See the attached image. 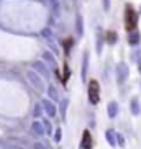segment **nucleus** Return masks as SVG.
<instances>
[{"label": "nucleus", "instance_id": "f257e3e1", "mask_svg": "<svg viewBox=\"0 0 141 149\" xmlns=\"http://www.w3.org/2000/svg\"><path fill=\"white\" fill-rule=\"evenodd\" d=\"M136 22H138L136 12L133 10L131 5H126V8H125V26H126V30H128V31L135 30V26H136Z\"/></svg>", "mask_w": 141, "mask_h": 149}, {"label": "nucleus", "instance_id": "f03ea898", "mask_svg": "<svg viewBox=\"0 0 141 149\" xmlns=\"http://www.w3.org/2000/svg\"><path fill=\"white\" fill-rule=\"evenodd\" d=\"M100 100V85L97 80H90L89 82V102L92 105H97Z\"/></svg>", "mask_w": 141, "mask_h": 149}, {"label": "nucleus", "instance_id": "7ed1b4c3", "mask_svg": "<svg viewBox=\"0 0 141 149\" xmlns=\"http://www.w3.org/2000/svg\"><path fill=\"white\" fill-rule=\"evenodd\" d=\"M27 77L28 80L31 82V85L36 88V90H40V92H44V82L41 79V75L36 72V70H28L27 72Z\"/></svg>", "mask_w": 141, "mask_h": 149}, {"label": "nucleus", "instance_id": "20e7f679", "mask_svg": "<svg viewBox=\"0 0 141 149\" xmlns=\"http://www.w3.org/2000/svg\"><path fill=\"white\" fill-rule=\"evenodd\" d=\"M128 74H130L128 66L125 64V62H120L118 66H117V82H118V84H125Z\"/></svg>", "mask_w": 141, "mask_h": 149}, {"label": "nucleus", "instance_id": "39448f33", "mask_svg": "<svg viewBox=\"0 0 141 149\" xmlns=\"http://www.w3.org/2000/svg\"><path fill=\"white\" fill-rule=\"evenodd\" d=\"M43 108H44V111L48 113V116H54L56 115V105H54L51 100H43Z\"/></svg>", "mask_w": 141, "mask_h": 149}, {"label": "nucleus", "instance_id": "423d86ee", "mask_svg": "<svg viewBox=\"0 0 141 149\" xmlns=\"http://www.w3.org/2000/svg\"><path fill=\"white\" fill-rule=\"evenodd\" d=\"M33 69H36V72H38V74H41V75H44V77H48V75H49L48 67L44 66L41 61H35V62H33Z\"/></svg>", "mask_w": 141, "mask_h": 149}, {"label": "nucleus", "instance_id": "0eeeda50", "mask_svg": "<svg viewBox=\"0 0 141 149\" xmlns=\"http://www.w3.org/2000/svg\"><path fill=\"white\" fill-rule=\"evenodd\" d=\"M31 131L35 133L36 136H44V133H46V130H44V125L40 121H35L33 125H31Z\"/></svg>", "mask_w": 141, "mask_h": 149}, {"label": "nucleus", "instance_id": "6e6552de", "mask_svg": "<svg viewBox=\"0 0 141 149\" xmlns=\"http://www.w3.org/2000/svg\"><path fill=\"white\" fill-rule=\"evenodd\" d=\"M90 148H92V138H90V133L84 131L82 143H80V149H90Z\"/></svg>", "mask_w": 141, "mask_h": 149}, {"label": "nucleus", "instance_id": "1a4fd4ad", "mask_svg": "<svg viewBox=\"0 0 141 149\" xmlns=\"http://www.w3.org/2000/svg\"><path fill=\"white\" fill-rule=\"evenodd\" d=\"M128 43L131 44V46H136V44L140 43V31H136V30L130 31V33H128Z\"/></svg>", "mask_w": 141, "mask_h": 149}, {"label": "nucleus", "instance_id": "9d476101", "mask_svg": "<svg viewBox=\"0 0 141 149\" xmlns=\"http://www.w3.org/2000/svg\"><path fill=\"white\" fill-rule=\"evenodd\" d=\"M75 30H77V35L79 36L84 35V20H82L80 15H77V18H75Z\"/></svg>", "mask_w": 141, "mask_h": 149}, {"label": "nucleus", "instance_id": "9b49d317", "mask_svg": "<svg viewBox=\"0 0 141 149\" xmlns=\"http://www.w3.org/2000/svg\"><path fill=\"white\" fill-rule=\"evenodd\" d=\"M117 113H118V103H117V102H110V103H108V116H110V118H115Z\"/></svg>", "mask_w": 141, "mask_h": 149}, {"label": "nucleus", "instance_id": "f8f14e48", "mask_svg": "<svg viewBox=\"0 0 141 149\" xmlns=\"http://www.w3.org/2000/svg\"><path fill=\"white\" fill-rule=\"evenodd\" d=\"M89 54L84 53V59H82V80L87 79V62H89Z\"/></svg>", "mask_w": 141, "mask_h": 149}, {"label": "nucleus", "instance_id": "ddd939ff", "mask_svg": "<svg viewBox=\"0 0 141 149\" xmlns=\"http://www.w3.org/2000/svg\"><path fill=\"white\" fill-rule=\"evenodd\" d=\"M107 141L110 143V146H117V134H115L112 130L107 131Z\"/></svg>", "mask_w": 141, "mask_h": 149}, {"label": "nucleus", "instance_id": "4468645a", "mask_svg": "<svg viewBox=\"0 0 141 149\" xmlns=\"http://www.w3.org/2000/svg\"><path fill=\"white\" fill-rule=\"evenodd\" d=\"M48 95L51 97L53 100H59V93H57V90H56L54 85H49V87H48Z\"/></svg>", "mask_w": 141, "mask_h": 149}, {"label": "nucleus", "instance_id": "2eb2a0df", "mask_svg": "<svg viewBox=\"0 0 141 149\" xmlns=\"http://www.w3.org/2000/svg\"><path fill=\"white\" fill-rule=\"evenodd\" d=\"M140 111H141L140 102L135 98V100H131V113H133V115H140Z\"/></svg>", "mask_w": 141, "mask_h": 149}, {"label": "nucleus", "instance_id": "dca6fc26", "mask_svg": "<svg viewBox=\"0 0 141 149\" xmlns=\"http://www.w3.org/2000/svg\"><path fill=\"white\" fill-rule=\"evenodd\" d=\"M41 108H43V105H41V103H36V105H35V111H33V113H35L36 118H40L41 113H43V110H41Z\"/></svg>", "mask_w": 141, "mask_h": 149}, {"label": "nucleus", "instance_id": "f3484780", "mask_svg": "<svg viewBox=\"0 0 141 149\" xmlns=\"http://www.w3.org/2000/svg\"><path fill=\"white\" fill-rule=\"evenodd\" d=\"M43 57H44V61L51 62L53 66H54V64H56V61H54V57H53V54H51V53H44V54H43Z\"/></svg>", "mask_w": 141, "mask_h": 149}, {"label": "nucleus", "instance_id": "a211bd4d", "mask_svg": "<svg viewBox=\"0 0 141 149\" xmlns=\"http://www.w3.org/2000/svg\"><path fill=\"white\" fill-rule=\"evenodd\" d=\"M107 40H108V43H110V44H113L115 41H117V35H115L113 31H110V33H108V36H107Z\"/></svg>", "mask_w": 141, "mask_h": 149}, {"label": "nucleus", "instance_id": "6ab92c4d", "mask_svg": "<svg viewBox=\"0 0 141 149\" xmlns=\"http://www.w3.org/2000/svg\"><path fill=\"white\" fill-rule=\"evenodd\" d=\"M66 107H67V100L62 102V105H61V113H62V118H66Z\"/></svg>", "mask_w": 141, "mask_h": 149}, {"label": "nucleus", "instance_id": "aec40b11", "mask_svg": "<svg viewBox=\"0 0 141 149\" xmlns=\"http://www.w3.org/2000/svg\"><path fill=\"white\" fill-rule=\"evenodd\" d=\"M61 136H62V131H61V130H56V134H54V141H57V143H59V141H61Z\"/></svg>", "mask_w": 141, "mask_h": 149}, {"label": "nucleus", "instance_id": "412c9836", "mask_svg": "<svg viewBox=\"0 0 141 149\" xmlns=\"http://www.w3.org/2000/svg\"><path fill=\"white\" fill-rule=\"evenodd\" d=\"M117 141H118V144L121 146V148L125 146V139H123V136L121 134H117Z\"/></svg>", "mask_w": 141, "mask_h": 149}, {"label": "nucleus", "instance_id": "4be33fe9", "mask_svg": "<svg viewBox=\"0 0 141 149\" xmlns=\"http://www.w3.org/2000/svg\"><path fill=\"white\" fill-rule=\"evenodd\" d=\"M35 149H46V148H44L43 144H40V143H36V144H35Z\"/></svg>", "mask_w": 141, "mask_h": 149}]
</instances>
